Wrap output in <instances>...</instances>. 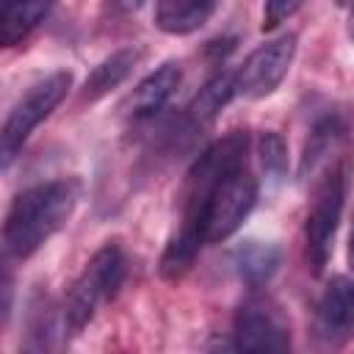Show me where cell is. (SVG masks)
<instances>
[{"label":"cell","instance_id":"cell-1","mask_svg":"<svg viewBox=\"0 0 354 354\" xmlns=\"http://www.w3.org/2000/svg\"><path fill=\"white\" fill-rule=\"evenodd\" d=\"M249 152V136L243 130H232L213 141L188 169L183 183V213L174 235L169 238L163 254H160V277L163 279H180L194 266L199 249L205 246V213L210 205V196L216 185L235 169L246 166Z\"/></svg>","mask_w":354,"mask_h":354},{"label":"cell","instance_id":"cell-2","mask_svg":"<svg viewBox=\"0 0 354 354\" xmlns=\"http://www.w3.org/2000/svg\"><path fill=\"white\" fill-rule=\"evenodd\" d=\"M80 185L72 177L36 183L17 194L3 221V249L11 260L36 254L72 216Z\"/></svg>","mask_w":354,"mask_h":354},{"label":"cell","instance_id":"cell-3","mask_svg":"<svg viewBox=\"0 0 354 354\" xmlns=\"http://www.w3.org/2000/svg\"><path fill=\"white\" fill-rule=\"evenodd\" d=\"M348 174H351V158L332 166L313 183V205L304 221V260L315 277L324 274L332 246H335L332 241L340 227L346 191H348Z\"/></svg>","mask_w":354,"mask_h":354},{"label":"cell","instance_id":"cell-4","mask_svg":"<svg viewBox=\"0 0 354 354\" xmlns=\"http://www.w3.org/2000/svg\"><path fill=\"white\" fill-rule=\"evenodd\" d=\"M124 271H127V263L119 243H105L102 249L94 252V257L86 263V268L72 282L64 299L61 318L69 335H77L97 315V310L116 296V290L124 282Z\"/></svg>","mask_w":354,"mask_h":354},{"label":"cell","instance_id":"cell-5","mask_svg":"<svg viewBox=\"0 0 354 354\" xmlns=\"http://www.w3.org/2000/svg\"><path fill=\"white\" fill-rule=\"evenodd\" d=\"M69 88H72V72L61 69V72L47 75L44 80H39L36 86H30L25 91V97L8 111L6 122H3V133H0L3 166H8L14 160V155L22 149L28 136L64 102Z\"/></svg>","mask_w":354,"mask_h":354},{"label":"cell","instance_id":"cell-6","mask_svg":"<svg viewBox=\"0 0 354 354\" xmlns=\"http://www.w3.org/2000/svg\"><path fill=\"white\" fill-rule=\"evenodd\" d=\"M257 202V180L241 166L230 171L213 191L207 213H205V243H224L230 235L241 230Z\"/></svg>","mask_w":354,"mask_h":354},{"label":"cell","instance_id":"cell-7","mask_svg":"<svg viewBox=\"0 0 354 354\" xmlns=\"http://www.w3.org/2000/svg\"><path fill=\"white\" fill-rule=\"evenodd\" d=\"M296 55V33H279L246 55L235 72L238 94L246 100H263L279 88Z\"/></svg>","mask_w":354,"mask_h":354},{"label":"cell","instance_id":"cell-8","mask_svg":"<svg viewBox=\"0 0 354 354\" xmlns=\"http://www.w3.org/2000/svg\"><path fill=\"white\" fill-rule=\"evenodd\" d=\"M232 346L241 351H285L290 346V326L274 301L249 296L235 310Z\"/></svg>","mask_w":354,"mask_h":354},{"label":"cell","instance_id":"cell-9","mask_svg":"<svg viewBox=\"0 0 354 354\" xmlns=\"http://www.w3.org/2000/svg\"><path fill=\"white\" fill-rule=\"evenodd\" d=\"M313 332L329 346H340L354 337V279L332 277L321 290L313 313Z\"/></svg>","mask_w":354,"mask_h":354},{"label":"cell","instance_id":"cell-10","mask_svg":"<svg viewBox=\"0 0 354 354\" xmlns=\"http://www.w3.org/2000/svg\"><path fill=\"white\" fill-rule=\"evenodd\" d=\"M348 158H351L348 155V127H346L343 116L326 113L310 130V138L304 144L301 163H299V177H301V183H315L324 171H329L332 166H337Z\"/></svg>","mask_w":354,"mask_h":354},{"label":"cell","instance_id":"cell-11","mask_svg":"<svg viewBox=\"0 0 354 354\" xmlns=\"http://www.w3.org/2000/svg\"><path fill=\"white\" fill-rule=\"evenodd\" d=\"M180 80H183V72H180V64H177V61L160 64L155 72H149V75L130 91V97L124 100L122 111H124L130 119H136V122L152 119V116H155L158 111H163V105L171 100V94L177 91Z\"/></svg>","mask_w":354,"mask_h":354},{"label":"cell","instance_id":"cell-12","mask_svg":"<svg viewBox=\"0 0 354 354\" xmlns=\"http://www.w3.org/2000/svg\"><path fill=\"white\" fill-rule=\"evenodd\" d=\"M235 94H238L235 72H227V69L216 72V75H213V77H210V80L196 91V97L188 102L185 116H183L185 127H188L191 133L205 130L207 124H213V122H216V116L227 108V102H230Z\"/></svg>","mask_w":354,"mask_h":354},{"label":"cell","instance_id":"cell-13","mask_svg":"<svg viewBox=\"0 0 354 354\" xmlns=\"http://www.w3.org/2000/svg\"><path fill=\"white\" fill-rule=\"evenodd\" d=\"M279 257H282L279 246L266 243V241H243L230 252V263H232L235 277L252 290L263 288L277 274Z\"/></svg>","mask_w":354,"mask_h":354},{"label":"cell","instance_id":"cell-14","mask_svg":"<svg viewBox=\"0 0 354 354\" xmlns=\"http://www.w3.org/2000/svg\"><path fill=\"white\" fill-rule=\"evenodd\" d=\"M138 58H141V50H138V47H122V50L111 53L108 58H102V61L88 72V77H86V83H83L80 100H83V102H97V100H102L105 94H111L113 88H119V86L130 77V72H133V66L138 64Z\"/></svg>","mask_w":354,"mask_h":354},{"label":"cell","instance_id":"cell-15","mask_svg":"<svg viewBox=\"0 0 354 354\" xmlns=\"http://www.w3.org/2000/svg\"><path fill=\"white\" fill-rule=\"evenodd\" d=\"M218 0H155V25L169 36L199 30L216 11Z\"/></svg>","mask_w":354,"mask_h":354},{"label":"cell","instance_id":"cell-16","mask_svg":"<svg viewBox=\"0 0 354 354\" xmlns=\"http://www.w3.org/2000/svg\"><path fill=\"white\" fill-rule=\"evenodd\" d=\"M55 0H6L3 22H0V41L3 47L22 44L53 11Z\"/></svg>","mask_w":354,"mask_h":354},{"label":"cell","instance_id":"cell-17","mask_svg":"<svg viewBox=\"0 0 354 354\" xmlns=\"http://www.w3.org/2000/svg\"><path fill=\"white\" fill-rule=\"evenodd\" d=\"M257 155H260V166L271 180H282L288 174V147L285 138L274 130H263L257 136Z\"/></svg>","mask_w":354,"mask_h":354},{"label":"cell","instance_id":"cell-18","mask_svg":"<svg viewBox=\"0 0 354 354\" xmlns=\"http://www.w3.org/2000/svg\"><path fill=\"white\" fill-rule=\"evenodd\" d=\"M304 0H266L263 8V30H274L277 25H282L288 17H293L299 11Z\"/></svg>","mask_w":354,"mask_h":354},{"label":"cell","instance_id":"cell-19","mask_svg":"<svg viewBox=\"0 0 354 354\" xmlns=\"http://www.w3.org/2000/svg\"><path fill=\"white\" fill-rule=\"evenodd\" d=\"M144 3H147V0H113V8H116L119 14H133V11H138Z\"/></svg>","mask_w":354,"mask_h":354},{"label":"cell","instance_id":"cell-20","mask_svg":"<svg viewBox=\"0 0 354 354\" xmlns=\"http://www.w3.org/2000/svg\"><path fill=\"white\" fill-rule=\"evenodd\" d=\"M346 33H348V39L354 41V0H351V6H348V22H346Z\"/></svg>","mask_w":354,"mask_h":354},{"label":"cell","instance_id":"cell-21","mask_svg":"<svg viewBox=\"0 0 354 354\" xmlns=\"http://www.w3.org/2000/svg\"><path fill=\"white\" fill-rule=\"evenodd\" d=\"M348 266L354 271V227H351V238H348Z\"/></svg>","mask_w":354,"mask_h":354},{"label":"cell","instance_id":"cell-22","mask_svg":"<svg viewBox=\"0 0 354 354\" xmlns=\"http://www.w3.org/2000/svg\"><path fill=\"white\" fill-rule=\"evenodd\" d=\"M335 3H337V6H346V3H348V0H335Z\"/></svg>","mask_w":354,"mask_h":354}]
</instances>
